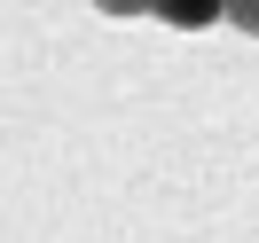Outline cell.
Masks as SVG:
<instances>
[{"label":"cell","mask_w":259,"mask_h":243,"mask_svg":"<svg viewBox=\"0 0 259 243\" xmlns=\"http://www.w3.org/2000/svg\"><path fill=\"white\" fill-rule=\"evenodd\" d=\"M102 16H149V0H95Z\"/></svg>","instance_id":"cell-3"},{"label":"cell","mask_w":259,"mask_h":243,"mask_svg":"<svg viewBox=\"0 0 259 243\" xmlns=\"http://www.w3.org/2000/svg\"><path fill=\"white\" fill-rule=\"evenodd\" d=\"M149 16L173 32H204V24H228V0H149Z\"/></svg>","instance_id":"cell-1"},{"label":"cell","mask_w":259,"mask_h":243,"mask_svg":"<svg viewBox=\"0 0 259 243\" xmlns=\"http://www.w3.org/2000/svg\"><path fill=\"white\" fill-rule=\"evenodd\" d=\"M228 24H236V32H251V39H259V0H228Z\"/></svg>","instance_id":"cell-2"}]
</instances>
